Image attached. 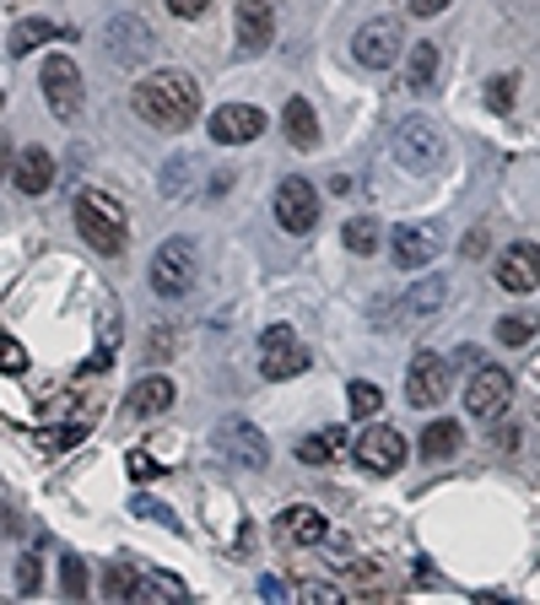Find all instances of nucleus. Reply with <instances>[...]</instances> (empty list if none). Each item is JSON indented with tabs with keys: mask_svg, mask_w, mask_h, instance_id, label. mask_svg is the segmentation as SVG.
<instances>
[{
	"mask_svg": "<svg viewBox=\"0 0 540 605\" xmlns=\"http://www.w3.org/2000/svg\"><path fill=\"white\" fill-rule=\"evenodd\" d=\"M130 103H135L141 120L157 124V130H184L201 114V87H195L190 71H152L130 92Z\"/></svg>",
	"mask_w": 540,
	"mask_h": 605,
	"instance_id": "nucleus-1",
	"label": "nucleus"
},
{
	"mask_svg": "<svg viewBox=\"0 0 540 605\" xmlns=\"http://www.w3.org/2000/svg\"><path fill=\"white\" fill-rule=\"evenodd\" d=\"M77 233L98 254H125V243H130L125 205L114 201V195H103V190H82L77 195Z\"/></svg>",
	"mask_w": 540,
	"mask_h": 605,
	"instance_id": "nucleus-2",
	"label": "nucleus"
},
{
	"mask_svg": "<svg viewBox=\"0 0 540 605\" xmlns=\"http://www.w3.org/2000/svg\"><path fill=\"white\" fill-rule=\"evenodd\" d=\"M211 454H216L227 471H265L271 444H265V433H259L254 422L233 416V422H222V427L211 433Z\"/></svg>",
	"mask_w": 540,
	"mask_h": 605,
	"instance_id": "nucleus-3",
	"label": "nucleus"
},
{
	"mask_svg": "<svg viewBox=\"0 0 540 605\" xmlns=\"http://www.w3.org/2000/svg\"><path fill=\"white\" fill-rule=\"evenodd\" d=\"M513 401V379H508V367L498 363H476L470 367V384H465V411L476 416V422H492L502 416Z\"/></svg>",
	"mask_w": 540,
	"mask_h": 605,
	"instance_id": "nucleus-4",
	"label": "nucleus"
},
{
	"mask_svg": "<svg viewBox=\"0 0 540 605\" xmlns=\"http://www.w3.org/2000/svg\"><path fill=\"white\" fill-rule=\"evenodd\" d=\"M195 286V243L190 239H167L157 254H152V292L157 298H184Z\"/></svg>",
	"mask_w": 540,
	"mask_h": 605,
	"instance_id": "nucleus-5",
	"label": "nucleus"
},
{
	"mask_svg": "<svg viewBox=\"0 0 540 605\" xmlns=\"http://www.w3.org/2000/svg\"><path fill=\"white\" fill-rule=\"evenodd\" d=\"M303 367H308V346L297 341V330L271 324V330L259 335V379L282 384V379H297Z\"/></svg>",
	"mask_w": 540,
	"mask_h": 605,
	"instance_id": "nucleus-6",
	"label": "nucleus"
},
{
	"mask_svg": "<svg viewBox=\"0 0 540 605\" xmlns=\"http://www.w3.org/2000/svg\"><path fill=\"white\" fill-rule=\"evenodd\" d=\"M103 43H109V60H114L120 71H135V65H146V60H152V49H157L152 28H146V17H135V11H120V17L109 22Z\"/></svg>",
	"mask_w": 540,
	"mask_h": 605,
	"instance_id": "nucleus-7",
	"label": "nucleus"
},
{
	"mask_svg": "<svg viewBox=\"0 0 540 605\" xmlns=\"http://www.w3.org/2000/svg\"><path fill=\"white\" fill-rule=\"evenodd\" d=\"M400 49H406V33H400L395 17H374V22H363L357 39H351L357 65H368V71H389V65L400 60Z\"/></svg>",
	"mask_w": 540,
	"mask_h": 605,
	"instance_id": "nucleus-8",
	"label": "nucleus"
},
{
	"mask_svg": "<svg viewBox=\"0 0 540 605\" xmlns=\"http://www.w3.org/2000/svg\"><path fill=\"white\" fill-rule=\"evenodd\" d=\"M39 87H43V103L54 109V120H77L82 114V71H77V60L49 54Z\"/></svg>",
	"mask_w": 540,
	"mask_h": 605,
	"instance_id": "nucleus-9",
	"label": "nucleus"
},
{
	"mask_svg": "<svg viewBox=\"0 0 540 605\" xmlns=\"http://www.w3.org/2000/svg\"><path fill=\"white\" fill-rule=\"evenodd\" d=\"M438 158H444V135H438V124L427 120V114L400 120V130H395V162L411 168V173H421V168H432Z\"/></svg>",
	"mask_w": 540,
	"mask_h": 605,
	"instance_id": "nucleus-10",
	"label": "nucleus"
},
{
	"mask_svg": "<svg viewBox=\"0 0 540 605\" xmlns=\"http://www.w3.org/2000/svg\"><path fill=\"white\" fill-rule=\"evenodd\" d=\"M276 222L287 228V233H314L319 228V190L308 184V179H287L282 190H276Z\"/></svg>",
	"mask_w": 540,
	"mask_h": 605,
	"instance_id": "nucleus-11",
	"label": "nucleus"
},
{
	"mask_svg": "<svg viewBox=\"0 0 540 605\" xmlns=\"http://www.w3.org/2000/svg\"><path fill=\"white\" fill-rule=\"evenodd\" d=\"M351 454H357L363 471H374V476H395V471L406 465L411 448H406V433H395V427H368Z\"/></svg>",
	"mask_w": 540,
	"mask_h": 605,
	"instance_id": "nucleus-12",
	"label": "nucleus"
},
{
	"mask_svg": "<svg viewBox=\"0 0 540 605\" xmlns=\"http://www.w3.org/2000/svg\"><path fill=\"white\" fill-rule=\"evenodd\" d=\"M449 395V363L438 352H416L411 357V373H406V401L416 411H432V405Z\"/></svg>",
	"mask_w": 540,
	"mask_h": 605,
	"instance_id": "nucleus-13",
	"label": "nucleus"
},
{
	"mask_svg": "<svg viewBox=\"0 0 540 605\" xmlns=\"http://www.w3.org/2000/svg\"><path fill=\"white\" fill-rule=\"evenodd\" d=\"M259 130H265V114H259L254 103H222V109L211 114V141H216V147H249Z\"/></svg>",
	"mask_w": 540,
	"mask_h": 605,
	"instance_id": "nucleus-14",
	"label": "nucleus"
},
{
	"mask_svg": "<svg viewBox=\"0 0 540 605\" xmlns=\"http://www.w3.org/2000/svg\"><path fill=\"white\" fill-rule=\"evenodd\" d=\"M438 228H395L389 233V254H395V265H406V271H421V265H432L438 260Z\"/></svg>",
	"mask_w": 540,
	"mask_h": 605,
	"instance_id": "nucleus-15",
	"label": "nucleus"
},
{
	"mask_svg": "<svg viewBox=\"0 0 540 605\" xmlns=\"http://www.w3.org/2000/svg\"><path fill=\"white\" fill-rule=\"evenodd\" d=\"M498 286H508V292H536L540 286V243H513V249H502Z\"/></svg>",
	"mask_w": 540,
	"mask_h": 605,
	"instance_id": "nucleus-16",
	"label": "nucleus"
},
{
	"mask_svg": "<svg viewBox=\"0 0 540 605\" xmlns=\"http://www.w3.org/2000/svg\"><path fill=\"white\" fill-rule=\"evenodd\" d=\"M271 39H276V6L271 0H238V49L259 54V49H271Z\"/></svg>",
	"mask_w": 540,
	"mask_h": 605,
	"instance_id": "nucleus-17",
	"label": "nucleus"
},
{
	"mask_svg": "<svg viewBox=\"0 0 540 605\" xmlns=\"http://www.w3.org/2000/svg\"><path fill=\"white\" fill-rule=\"evenodd\" d=\"M276 535H282V546H319L330 525H325V514L319 508H308V503H292L287 514L276 520Z\"/></svg>",
	"mask_w": 540,
	"mask_h": 605,
	"instance_id": "nucleus-18",
	"label": "nucleus"
},
{
	"mask_svg": "<svg viewBox=\"0 0 540 605\" xmlns=\"http://www.w3.org/2000/svg\"><path fill=\"white\" fill-rule=\"evenodd\" d=\"M282 130H287V141L297 152H314L319 147V114H314V103L308 98H292L287 109H282Z\"/></svg>",
	"mask_w": 540,
	"mask_h": 605,
	"instance_id": "nucleus-19",
	"label": "nucleus"
},
{
	"mask_svg": "<svg viewBox=\"0 0 540 605\" xmlns=\"http://www.w3.org/2000/svg\"><path fill=\"white\" fill-rule=\"evenodd\" d=\"M54 184V158L43 152V147H28L22 158H17V190L22 195H43Z\"/></svg>",
	"mask_w": 540,
	"mask_h": 605,
	"instance_id": "nucleus-20",
	"label": "nucleus"
},
{
	"mask_svg": "<svg viewBox=\"0 0 540 605\" xmlns=\"http://www.w3.org/2000/svg\"><path fill=\"white\" fill-rule=\"evenodd\" d=\"M167 405H173V379H163V373H146V379L130 390V411H135V416H163Z\"/></svg>",
	"mask_w": 540,
	"mask_h": 605,
	"instance_id": "nucleus-21",
	"label": "nucleus"
},
{
	"mask_svg": "<svg viewBox=\"0 0 540 605\" xmlns=\"http://www.w3.org/2000/svg\"><path fill=\"white\" fill-rule=\"evenodd\" d=\"M459 444H465V433H459V422H449V416H438L432 427H421V460L432 465V460H455Z\"/></svg>",
	"mask_w": 540,
	"mask_h": 605,
	"instance_id": "nucleus-22",
	"label": "nucleus"
},
{
	"mask_svg": "<svg viewBox=\"0 0 540 605\" xmlns=\"http://www.w3.org/2000/svg\"><path fill=\"white\" fill-rule=\"evenodd\" d=\"M346 454V427H319V433H308L303 444H297V460L303 465H330Z\"/></svg>",
	"mask_w": 540,
	"mask_h": 605,
	"instance_id": "nucleus-23",
	"label": "nucleus"
},
{
	"mask_svg": "<svg viewBox=\"0 0 540 605\" xmlns=\"http://www.w3.org/2000/svg\"><path fill=\"white\" fill-rule=\"evenodd\" d=\"M438 65H444L438 43H416L411 60H406V92H432V81H438Z\"/></svg>",
	"mask_w": 540,
	"mask_h": 605,
	"instance_id": "nucleus-24",
	"label": "nucleus"
},
{
	"mask_svg": "<svg viewBox=\"0 0 540 605\" xmlns=\"http://www.w3.org/2000/svg\"><path fill=\"white\" fill-rule=\"evenodd\" d=\"M54 33H60V28H54L49 17H22V22L11 28V39H6V49H11L17 60H22V54H33L39 43H49V39H54Z\"/></svg>",
	"mask_w": 540,
	"mask_h": 605,
	"instance_id": "nucleus-25",
	"label": "nucleus"
},
{
	"mask_svg": "<svg viewBox=\"0 0 540 605\" xmlns=\"http://www.w3.org/2000/svg\"><path fill=\"white\" fill-rule=\"evenodd\" d=\"M444 298H449V282H444V276H432V282H421V286L406 292V314H411V320H427V314H438V309H444Z\"/></svg>",
	"mask_w": 540,
	"mask_h": 605,
	"instance_id": "nucleus-26",
	"label": "nucleus"
},
{
	"mask_svg": "<svg viewBox=\"0 0 540 605\" xmlns=\"http://www.w3.org/2000/svg\"><path fill=\"white\" fill-rule=\"evenodd\" d=\"M340 239H346V249H351V254H374L378 243H384V228H378L374 216H351Z\"/></svg>",
	"mask_w": 540,
	"mask_h": 605,
	"instance_id": "nucleus-27",
	"label": "nucleus"
},
{
	"mask_svg": "<svg viewBox=\"0 0 540 605\" xmlns=\"http://www.w3.org/2000/svg\"><path fill=\"white\" fill-rule=\"evenodd\" d=\"M195 173H201V162L195 158H173L163 168V195H179V201H184V195L195 190Z\"/></svg>",
	"mask_w": 540,
	"mask_h": 605,
	"instance_id": "nucleus-28",
	"label": "nucleus"
},
{
	"mask_svg": "<svg viewBox=\"0 0 540 605\" xmlns=\"http://www.w3.org/2000/svg\"><path fill=\"white\" fill-rule=\"evenodd\" d=\"M135 595H141V601H184L190 589H184V578H173V573H146V578L135 584Z\"/></svg>",
	"mask_w": 540,
	"mask_h": 605,
	"instance_id": "nucleus-29",
	"label": "nucleus"
},
{
	"mask_svg": "<svg viewBox=\"0 0 540 605\" xmlns=\"http://www.w3.org/2000/svg\"><path fill=\"white\" fill-rule=\"evenodd\" d=\"M135 584H141V578H135V567L114 563V567H109V578H103V595H109L114 605H125V601H135Z\"/></svg>",
	"mask_w": 540,
	"mask_h": 605,
	"instance_id": "nucleus-30",
	"label": "nucleus"
},
{
	"mask_svg": "<svg viewBox=\"0 0 540 605\" xmlns=\"http://www.w3.org/2000/svg\"><path fill=\"white\" fill-rule=\"evenodd\" d=\"M536 330H540L536 314H508V320H498V341L502 346H524Z\"/></svg>",
	"mask_w": 540,
	"mask_h": 605,
	"instance_id": "nucleus-31",
	"label": "nucleus"
},
{
	"mask_svg": "<svg viewBox=\"0 0 540 605\" xmlns=\"http://www.w3.org/2000/svg\"><path fill=\"white\" fill-rule=\"evenodd\" d=\"M60 589H65V601H82L86 595V563L82 557H65V563H60Z\"/></svg>",
	"mask_w": 540,
	"mask_h": 605,
	"instance_id": "nucleus-32",
	"label": "nucleus"
},
{
	"mask_svg": "<svg viewBox=\"0 0 540 605\" xmlns=\"http://www.w3.org/2000/svg\"><path fill=\"white\" fill-rule=\"evenodd\" d=\"M378 405H384V390H378L374 379H357L351 384V411L357 416H378Z\"/></svg>",
	"mask_w": 540,
	"mask_h": 605,
	"instance_id": "nucleus-33",
	"label": "nucleus"
},
{
	"mask_svg": "<svg viewBox=\"0 0 540 605\" xmlns=\"http://www.w3.org/2000/svg\"><path fill=\"white\" fill-rule=\"evenodd\" d=\"M130 514H135V520H152V525H173V530H179L173 508H167V503H157V497H135V503H130Z\"/></svg>",
	"mask_w": 540,
	"mask_h": 605,
	"instance_id": "nucleus-34",
	"label": "nucleus"
},
{
	"mask_svg": "<svg viewBox=\"0 0 540 605\" xmlns=\"http://www.w3.org/2000/svg\"><path fill=\"white\" fill-rule=\"evenodd\" d=\"M513 87H519L513 77H492V81H487V103H492L498 114H508V109H513Z\"/></svg>",
	"mask_w": 540,
	"mask_h": 605,
	"instance_id": "nucleus-35",
	"label": "nucleus"
},
{
	"mask_svg": "<svg viewBox=\"0 0 540 605\" xmlns=\"http://www.w3.org/2000/svg\"><path fill=\"white\" fill-rule=\"evenodd\" d=\"M22 367H28V352H22V341L0 335V373H22Z\"/></svg>",
	"mask_w": 540,
	"mask_h": 605,
	"instance_id": "nucleus-36",
	"label": "nucleus"
},
{
	"mask_svg": "<svg viewBox=\"0 0 540 605\" xmlns=\"http://www.w3.org/2000/svg\"><path fill=\"white\" fill-rule=\"evenodd\" d=\"M130 482H157V460L146 454V448H130Z\"/></svg>",
	"mask_w": 540,
	"mask_h": 605,
	"instance_id": "nucleus-37",
	"label": "nucleus"
},
{
	"mask_svg": "<svg viewBox=\"0 0 540 605\" xmlns=\"http://www.w3.org/2000/svg\"><path fill=\"white\" fill-rule=\"evenodd\" d=\"M39 578H43L39 557H17V589H22V595H33V589H39Z\"/></svg>",
	"mask_w": 540,
	"mask_h": 605,
	"instance_id": "nucleus-38",
	"label": "nucleus"
},
{
	"mask_svg": "<svg viewBox=\"0 0 540 605\" xmlns=\"http://www.w3.org/2000/svg\"><path fill=\"white\" fill-rule=\"evenodd\" d=\"M297 601H346V595H340L335 584H314V578H303V584H297Z\"/></svg>",
	"mask_w": 540,
	"mask_h": 605,
	"instance_id": "nucleus-39",
	"label": "nucleus"
},
{
	"mask_svg": "<svg viewBox=\"0 0 540 605\" xmlns=\"http://www.w3.org/2000/svg\"><path fill=\"white\" fill-rule=\"evenodd\" d=\"M82 438V422H65V427H54L49 438H39V448H65V444H77Z\"/></svg>",
	"mask_w": 540,
	"mask_h": 605,
	"instance_id": "nucleus-40",
	"label": "nucleus"
},
{
	"mask_svg": "<svg viewBox=\"0 0 540 605\" xmlns=\"http://www.w3.org/2000/svg\"><path fill=\"white\" fill-rule=\"evenodd\" d=\"M459 249H465V260H481V254L492 249V239H487V228H476V233H465V243H459Z\"/></svg>",
	"mask_w": 540,
	"mask_h": 605,
	"instance_id": "nucleus-41",
	"label": "nucleus"
},
{
	"mask_svg": "<svg viewBox=\"0 0 540 605\" xmlns=\"http://www.w3.org/2000/svg\"><path fill=\"white\" fill-rule=\"evenodd\" d=\"M206 6H211V0H167V11H173V17H206Z\"/></svg>",
	"mask_w": 540,
	"mask_h": 605,
	"instance_id": "nucleus-42",
	"label": "nucleus"
},
{
	"mask_svg": "<svg viewBox=\"0 0 540 605\" xmlns=\"http://www.w3.org/2000/svg\"><path fill=\"white\" fill-rule=\"evenodd\" d=\"M411 6V17H438V11H449L455 0H406Z\"/></svg>",
	"mask_w": 540,
	"mask_h": 605,
	"instance_id": "nucleus-43",
	"label": "nucleus"
},
{
	"mask_svg": "<svg viewBox=\"0 0 540 605\" xmlns=\"http://www.w3.org/2000/svg\"><path fill=\"white\" fill-rule=\"evenodd\" d=\"M259 595H265V601H287V584H282V578H259Z\"/></svg>",
	"mask_w": 540,
	"mask_h": 605,
	"instance_id": "nucleus-44",
	"label": "nucleus"
},
{
	"mask_svg": "<svg viewBox=\"0 0 540 605\" xmlns=\"http://www.w3.org/2000/svg\"><path fill=\"white\" fill-rule=\"evenodd\" d=\"M167 352H173V346H167V330H152V346H146V357H157V363H163Z\"/></svg>",
	"mask_w": 540,
	"mask_h": 605,
	"instance_id": "nucleus-45",
	"label": "nucleus"
},
{
	"mask_svg": "<svg viewBox=\"0 0 540 605\" xmlns=\"http://www.w3.org/2000/svg\"><path fill=\"white\" fill-rule=\"evenodd\" d=\"M0 103H6V92H0Z\"/></svg>",
	"mask_w": 540,
	"mask_h": 605,
	"instance_id": "nucleus-46",
	"label": "nucleus"
}]
</instances>
